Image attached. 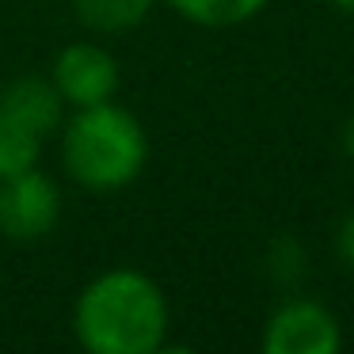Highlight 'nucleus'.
<instances>
[{
	"mask_svg": "<svg viewBox=\"0 0 354 354\" xmlns=\"http://www.w3.org/2000/svg\"><path fill=\"white\" fill-rule=\"evenodd\" d=\"M73 331L88 354H156L168 339V297L145 270H103L73 305Z\"/></svg>",
	"mask_w": 354,
	"mask_h": 354,
	"instance_id": "f257e3e1",
	"label": "nucleus"
},
{
	"mask_svg": "<svg viewBox=\"0 0 354 354\" xmlns=\"http://www.w3.org/2000/svg\"><path fill=\"white\" fill-rule=\"evenodd\" d=\"M62 164L88 191H122L149 160V138L138 115L115 100L77 107L62 122Z\"/></svg>",
	"mask_w": 354,
	"mask_h": 354,
	"instance_id": "f03ea898",
	"label": "nucleus"
},
{
	"mask_svg": "<svg viewBox=\"0 0 354 354\" xmlns=\"http://www.w3.org/2000/svg\"><path fill=\"white\" fill-rule=\"evenodd\" d=\"M65 111L50 77H19L0 88V179L39 168L42 145L62 130Z\"/></svg>",
	"mask_w": 354,
	"mask_h": 354,
	"instance_id": "7ed1b4c3",
	"label": "nucleus"
},
{
	"mask_svg": "<svg viewBox=\"0 0 354 354\" xmlns=\"http://www.w3.org/2000/svg\"><path fill=\"white\" fill-rule=\"evenodd\" d=\"M62 221V191L39 168L0 179V236L31 244L57 229Z\"/></svg>",
	"mask_w": 354,
	"mask_h": 354,
	"instance_id": "20e7f679",
	"label": "nucleus"
},
{
	"mask_svg": "<svg viewBox=\"0 0 354 354\" xmlns=\"http://www.w3.org/2000/svg\"><path fill=\"white\" fill-rule=\"evenodd\" d=\"M50 84L65 100V107H92L107 103L118 92V62L100 46V42H69L54 57Z\"/></svg>",
	"mask_w": 354,
	"mask_h": 354,
	"instance_id": "39448f33",
	"label": "nucleus"
},
{
	"mask_svg": "<svg viewBox=\"0 0 354 354\" xmlns=\"http://www.w3.org/2000/svg\"><path fill=\"white\" fill-rule=\"evenodd\" d=\"M343 346L339 320L316 301H286L263 328L267 354H335Z\"/></svg>",
	"mask_w": 354,
	"mask_h": 354,
	"instance_id": "423d86ee",
	"label": "nucleus"
},
{
	"mask_svg": "<svg viewBox=\"0 0 354 354\" xmlns=\"http://www.w3.org/2000/svg\"><path fill=\"white\" fill-rule=\"evenodd\" d=\"M156 0H73L77 19L95 35H126L149 19Z\"/></svg>",
	"mask_w": 354,
	"mask_h": 354,
	"instance_id": "0eeeda50",
	"label": "nucleus"
},
{
	"mask_svg": "<svg viewBox=\"0 0 354 354\" xmlns=\"http://www.w3.org/2000/svg\"><path fill=\"white\" fill-rule=\"evenodd\" d=\"M171 8L194 27H240L252 16H259L267 8V0H168Z\"/></svg>",
	"mask_w": 354,
	"mask_h": 354,
	"instance_id": "6e6552de",
	"label": "nucleus"
},
{
	"mask_svg": "<svg viewBox=\"0 0 354 354\" xmlns=\"http://www.w3.org/2000/svg\"><path fill=\"white\" fill-rule=\"evenodd\" d=\"M339 255H343V263L354 270V209L343 217V225H339Z\"/></svg>",
	"mask_w": 354,
	"mask_h": 354,
	"instance_id": "1a4fd4ad",
	"label": "nucleus"
},
{
	"mask_svg": "<svg viewBox=\"0 0 354 354\" xmlns=\"http://www.w3.org/2000/svg\"><path fill=\"white\" fill-rule=\"evenodd\" d=\"M343 149H346V156H354V115L343 126Z\"/></svg>",
	"mask_w": 354,
	"mask_h": 354,
	"instance_id": "9d476101",
	"label": "nucleus"
},
{
	"mask_svg": "<svg viewBox=\"0 0 354 354\" xmlns=\"http://www.w3.org/2000/svg\"><path fill=\"white\" fill-rule=\"evenodd\" d=\"M331 4H335L339 12H354V0H331Z\"/></svg>",
	"mask_w": 354,
	"mask_h": 354,
	"instance_id": "9b49d317",
	"label": "nucleus"
}]
</instances>
